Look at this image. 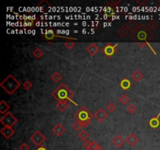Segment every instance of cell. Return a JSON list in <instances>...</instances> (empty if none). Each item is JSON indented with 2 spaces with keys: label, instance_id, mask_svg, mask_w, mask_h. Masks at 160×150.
<instances>
[{
  "label": "cell",
  "instance_id": "obj_1",
  "mask_svg": "<svg viewBox=\"0 0 160 150\" xmlns=\"http://www.w3.org/2000/svg\"><path fill=\"white\" fill-rule=\"evenodd\" d=\"M52 96L53 98H55L58 102H61V101H70L72 102L74 104L77 105V103L73 101V97L74 96V94L70 88L66 85L64 83H62L56 88L52 93Z\"/></svg>",
  "mask_w": 160,
  "mask_h": 150
},
{
  "label": "cell",
  "instance_id": "obj_2",
  "mask_svg": "<svg viewBox=\"0 0 160 150\" xmlns=\"http://www.w3.org/2000/svg\"><path fill=\"white\" fill-rule=\"evenodd\" d=\"M130 38L136 42H149L154 38V34L147 28V26L141 24L138 29L130 34Z\"/></svg>",
  "mask_w": 160,
  "mask_h": 150
},
{
  "label": "cell",
  "instance_id": "obj_3",
  "mask_svg": "<svg viewBox=\"0 0 160 150\" xmlns=\"http://www.w3.org/2000/svg\"><path fill=\"white\" fill-rule=\"evenodd\" d=\"M0 86L4 89L5 91H6L7 94L13 95L21 86V84L13 75L9 74L0 83Z\"/></svg>",
  "mask_w": 160,
  "mask_h": 150
},
{
  "label": "cell",
  "instance_id": "obj_4",
  "mask_svg": "<svg viewBox=\"0 0 160 150\" xmlns=\"http://www.w3.org/2000/svg\"><path fill=\"white\" fill-rule=\"evenodd\" d=\"M74 117L77 121L82 123L86 120H91V119L94 117V115L85 106H82L79 110H77V112H75Z\"/></svg>",
  "mask_w": 160,
  "mask_h": 150
},
{
  "label": "cell",
  "instance_id": "obj_5",
  "mask_svg": "<svg viewBox=\"0 0 160 150\" xmlns=\"http://www.w3.org/2000/svg\"><path fill=\"white\" fill-rule=\"evenodd\" d=\"M0 122L4 125V127H13V126L14 124L17 122V119L14 117L13 115L12 114L11 112H8L1 117Z\"/></svg>",
  "mask_w": 160,
  "mask_h": 150
},
{
  "label": "cell",
  "instance_id": "obj_6",
  "mask_svg": "<svg viewBox=\"0 0 160 150\" xmlns=\"http://www.w3.org/2000/svg\"><path fill=\"white\" fill-rule=\"evenodd\" d=\"M30 140L35 144L36 146L40 147L42 146V143L46 140V137L40 131H36L30 138Z\"/></svg>",
  "mask_w": 160,
  "mask_h": 150
},
{
  "label": "cell",
  "instance_id": "obj_7",
  "mask_svg": "<svg viewBox=\"0 0 160 150\" xmlns=\"http://www.w3.org/2000/svg\"><path fill=\"white\" fill-rule=\"evenodd\" d=\"M116 46H117V44L113 45L109 43V44L106 45L102 49V52H103L108 58H111L112 56H113L114 54L116 52V51H117Z\"/></svg>",
  "mask_w": 160,
  "mask_h": 150
},
{
  "label": "cell",
  "instance_id": "obj_8",
  "mask_svg": "<svg viewBox=\"0 0 160 150\" xmlns=\"http://www.w3.org/2000/svg\"><path fill=\"white\" fill-rule=\"evenodd\" d=\"M94 117H95V119L97 120L98 121L102 123L108 117V114H107V112L102 108H99L96 111L95 114H94Z\"/></svg>",
  "mask_w": 160,
  "mask_h": 150
},
{
  "label": "cell",
  "instance_id": "obj_9",
  "mask_svg": "<svg viewBox=\"0 0 160 150\" xmlns=\"http://www.w3.org/2000/svg\"><path fill=\"white\" fill-rule=\"evenodd\" d=\"M140 26H141V24H140L138 22H137L136 21H135V20H130V21H128L127 22L125 23L126 28H127L128 30H130V31H132V32H134L135 30L138 29V28H140Z\"/></svg>",
  "mask_w": 160,
  "mask_h": 150
},
{
  "label": "cell",
  "instance_id": "obj_10",
  "mask_svg": "<svg viewBox=\"0 0 160 150\" xmlns=\"http://www.w3.org/2000/svg\"><path fill=\"white\" fill-rule=\"evenodd\" d=\"M42 35L44 36L45 39L48 41L49 42H51L55 38L57 37V35L52 29H46V30H45L44 33H42Z\"/></svg>",
  "mask_w": 160,
  "mask_h": 150
},
{
  "label": "cell",
  "instance_id": "obj_11",
  "mask_svg": "<svg viewBox=\"0 0 160 150\" xmlns=\"http://www.w3.org/2000/svg\"><path fill=\"white\" fill-rule=\"evenodd\" d=\"M66 131V128L64 127L61 124L58 123V124H56L55 126L52 127V132H53L56 136H61L63 135V134L65 133Z\"/></svg>",
  "mask_w": 160,
  "mask_h": 150
},
{
  "label": "cell",
  "instance_id": "obj_12",
  "mask_svg": "<svg viewBox=\"0 0 160 150\" xmlns=\"http://www.w3.org/2000/svg\"><path fill=\"white\" fill-rule=\"evenodd\" d=\"M1 134L2 135L4 136L5 138L6 139H9L10 137H11L14 133H15V131L13 130V127H4L1 129Z\"/></svg>",
  "mask_w": 160,
  "mask_h": 150
},
{
  "label": "cell",
  "instance_id": "obj_13",
  "mask_svg": "<svg viewBox=\"0 0 160 150\" xmlns=\"http://www.w3.org/2000/svg\"><path fill=\"white\" fill-rule=\"evenodd\" d=\"M159 117H160V112L159 113L156 117H154L152 118L149 120V125L152 128L156 129L158 128L160 125V120H159Z\"/></svg>",
  "mask_w": 160,
  "mask_h": 150
},
{
  "label": "cell",
  "instance_id": "obj_14",
  "mask_svg": "<svg viewBox=\"0 0 160 150\" xmlns=\"http://www.w3.org/2000/svg\"><path fill=\"white\" fill-rule=\"evenodd\" d=\"M138 141H139V139L137 138V136L136 135V134H135L134 133L130 134L127 137V138H126V142H127L130 146H135V145L138 142Z\"/></svg>",
  "mask_w": 160,
  "mask_h": 150
},
{
  "label": "cell",
  "instance_id": "obj_15",
  "mask_svg": "<svg viewBox=\"0 0 160 150\" xmlns=\"http://www.w3.org/2000/svg\"><path fill=\"white\" fill-rule=\"evenodd\" d=\"M87 52H88V53L90 54L91 56H95L97 52L99 51V48L98 47L97 45L94 44V43H91L88 47H87V49H86Z\"/></svg>",
  "mask_w": 160,
  "mask_h": 150
},
{
  "label": "cell",
  "instance_id": "obj_16",
  "mask_svg": "<svg viewBox=\"0 0 160 150\" xmlns=\"http://www.w3.org/2000/svg\"><path fill=\"white\" fill-rule=\"evenodd\" d=\"M124 142H125V140H124V139L122 138V136L120 135H116V137L113 139V141H112L113 144L117 148L121 147V146L123 145Z\"/></svg>",
  "mask_w": 160,
  "mask_h": 150
},
{
  "label": "cell",
  "instance_id": "obj_17",
  "mask_svg": "<svg viewBox=\"0 0 160 150\" xmlns=\"http://www.w3.org/2000/svg\"><path fill=\"white\" fill-rule=\"evenodd\" d=\"M52 6L51 4L49 3L47 0H42V1H41V2L38 4V8L39 9L40 11H45V10H47V9H49V8H50Z\"/></svg>",
  "mask_w": 160,
  "mask_h": 150
},
{
  "label": "cell",
  "instance_id": "obj_18",
  "mask_svg": "<svg viewBox=\"0 0 160 150\" xmlns=\"http://www.w3.org/2000/svg\"><path fill=\"white\" fill-rule=\"evenodd\" d=\"M119 85L120 86V88L123 89V90H128L130 88L132 84H131V81L130 80L127 79V78H124L121 81L120 83H119Z\"/></svg>",
  "mask_w": 160,
  "mask_h": 150
},
{
  "label": "cell",
  "instance_id": "obj_19",
  "mask_svg": "<svg viewBox=\"0 0 160 150\" xmlns=\"http://www.w3.org/2000/svg\"><path fill=\"white\" fill-rule=\"evenodd\" d=\"M9 110V105L4 100H2L0 102V113L5 115L6 112H8V110Z\"/></svg>",
  "mask_w": 160,
  "mask_h": 150
},
{
  "label": "cell",
  "instance_id": "obj_20",
  "mask_svg": "<svg viewBox=\"0 0 160 150\" xmlns=\"http://www.w3.org/2000/svg\"><path fill=\"white\" fill-rule=\"evenodd\" d=\"M68 106H69V103H68L67 101H61V102H58L57 104H56V107L58 108L59 110L62 111V112L66 111Z\"/></svg>",
  "mask_w": 160,
  "mask_h": 150
},
{
  "label": "cell",
  "instance_id": "obj_21",
  "mask_svg": "<svg viewBox=\"0 0 160 150\" xmlns=\"http://www.w3.org/2000/svg\"><path fill=\"white\" fill-rule=\"evenodd\" d=\"M131 77L133 78L134 81H140L142 79V77H143V74H142V73L138 70H135L134 72L131 74Z\"/></svg>",
  "mask_w": 160,
  "mask_h": 150
},
{
  "label": "cell",
  "instance_id": "obj_22",
  "mask_svg": "<svg viewBox=\"0 0 160 150\" xmlns=\"http://www.w3.org/2000/svg\"><path fill=\"white\" fill-rule=\"evenodd\" d=\"M129 31L130 30H128L125 26H123V27H121L117 30V35L120 38H125L129 34Z\"/></svg>",
  "mask_w": 160,
  "mask_h": 150
},
{
  "label": "cell",
  "instance_id": "obj_23",
  "mask_svg": "<svg viewBox=\"0 0 160 150\" xmlns=\"http://www.w3.org/2000/svg\"><path fill=\"white\" fill-rule=\"evenodd\" d=\"M36 20H33V19H27L24 20L23 23V26L25 28H33L35 27V23H36Z\"/></svg>",
  "mask_w": 160,
  "mask_h": 150
},
{
  "label": "cell",
  "instance_id": "obj_24",
  "mask_svg": "<svg viewBox=\"0 0 160 150\" xmlns=\"http://www.w3.org/2000/svg\"><path fill=\"white\" fill-rule=\"evenodd\" d=\"M113 6L110 2L107 3V4L105 6V13L109 14V15H111L112 16V15L115 13L113 7Z\"/></svg>",
  "mask_w": 160,
  "mask_h": 150
},
{
  "label": "cell",
  "instance_id": "obj_25",
  "mask_svg": "<svg viewBox=\"0 0 160 150\" xmlns=\"http://www.w3.org/2000/svg\"><path fill=\"white\" fill-rule=\"evenodd\" d=\"M78 138H79L81 141L85 142V141L88 140V138H89V134H88L85 130H83V131H80L79 134H78Z\"/></svg>",
  "mask_w": 160,
  "mask_h": 150
},
{
  "label": "cell",
  "instance_id": "obj_26",
  "mask_svg": "<svg viewBox=\"0 0 160 150\" xmlns=\"http://www.w3.org/2000/svg\"><path fill=\"white\" fill-rule=\"evenodd\" d=\"M147 28H149V30H155L157 27H158V23L156 22V21H153V20H152V21H149L148 23H147Z\"/></svg>",
  "mask_w": 160,
  "mask_h": 150
},
{
  "label": "cell",
  "instance_id": "obj_27",
  "mask_svg": "<svg viewBox=\"0 0 160 150\" xmlns=\"http://www.w3.org/2000/svg\"><path fill=\"white\" fill-rule=\"evenodd\" d=\"M52 80L55 82H58L61 79H62V75L58 72V71H56L52 74V75L51 76Z\"/></svg>",
  "mask_w": 160,
  "mask_h": 150
},
{
  "label": "cell",
  "instance_id": "obj_28",
  "mask_svg": "<svg viewBox=\"0 0 160 150\" xmlns=\"http://www.w3.org/2000/svg\"><path fill=\"white\" fill-rule=\"evenodd\" d=\"M119 101H120V103L122 105H126V104L129 102V98H128V96H127V95L123 94V95H121V96H120Z\"/></svg>",
  "mask_w": 160,
  "mask_h": 150
},
{
  "label": "cell",
  "instance_id": "obj_29",
  "mask_svg": "<svg viewBox=\"0 0 160 150\" xmlns=\"http://www.w3.org/2000/svg\"><path fill=\"white\" fill-rule=\"evenodd\" d=\"M33 55H34V56H35L37 59H40L42 56H43V52H42V50L41 49L37 48V49H35L34 52H33Z\"/></svg>",
  "mask_w": 160,
  "mask_h": 150
},
{
  "label": "cell",
  "instance_id": "obj_30",
  "mask_svg": "<svg viewBox=\"0 0 160 150\" xmlns=\"http://www.w3.org/2000/svg\"><path fill=\"white\" fill-rule=\"evenodd\" d=\"M127 112H129V113L133 114V113H135V112H136L137 107H136L135 105H134V104H129L127 107Z\"/></svg>",
  "mask_w": 160,
  "mask_h": 150
},
{
  "label": "cell",
  "instance_id": "obj_31",
  "mask_svg": "<svg viewBox=\"0 0 160 150\" xmlns=\"http://www.w3.org/2000/svg\"><path fill=\"white\" fill-rule=\"evenodd\" d=\"M106 109H107V110L109 111V112H113L114 111L116 110V106L113 103H109V104L106 105Z\"/></svg>",
  "mask_w": 160,
  "mask_h": 150
},
{
  "label": "cell",
  "instance_id": "obj_32",
  "mask_svg": "<svg viewBox=\"0 0 160 150\" xmlns=\"http://www.w3.org/2000/svg\"><path fill=\"white\" fill-rule=\"evenodd\" d=\"M23 88L25 89V90H27V91H28V90H30L31 88L33 87V84L30 81H26L24 83H23Z\"/></svg>",
  "mask_w": 160,
  "mask_h": 150
},
{
  "label": "cell",
  "instance_id": "obj_33",
  "mask_svg": "<svg viewBox=\"0 0 160 150\" xmlns=\"http://www.w3.org/2000/svg\"><path fill=\"white\" fill-rule=\"evenodd\" d=\"M64 45H65L67 49H72L75 45V42H72V41H67V42H64Z\"/></svg>",
  "mask_w": 160,
  "mask_h": 150
},
{
  "label": "cell",
  "instance_id": "obj_34",
  "mask_svg": "<svg viewBox=\"0 0 160 150\" xmlns=\"http://www.w3.org/2000/svg\"><path fill=\"white\" fill-rule=\"evenodd\" d=\"M73 127H74V129H75L76 131H80L81 130V128L82 127V124H81V123L80 121H76L75 123H74L73 124Z\"/></svg>",
  "mask_w": 160,
  "mask_h": 150
},
{
  "label": "cell",
  "instance_id": "obj_35",
  "mask_svg": "<svg viewBox=\"0 0 160 150\" xmlns=\"http://www.w3.org/2000/svg\"><path fill=\"white\" fill-rule=\"evenodd\" d=\"M91 142L90 141H85V142H84L83 143V147L87 150H91Z\"/></svg>",
  "mask_w": 160,
  "mask_h": 150
},
{
  "label": "cell",
  "instance_id": "obj_36",
  "mask_svg": "<svg viewBox=\"0 0 160 150\" xmlns=\"http://www.w3.org/2000/svg\"><path fill=\"white\" fill-rule=\"evenodd\" d=\"M19 150H30V147H29V145L27 143H23L19 147Z\"/></svg>",
  "mask_w": 160,
  "mask_h": 150
},
{
  "label": "cell",
  "instance_id": "obj_37",
  "mask_svg": "<svg viewBox=\"0 0 160 150\" xmlns=\"http://www.w3.org/2000/svg\"><path fill=\"white\" fill-rule=\"evenodd\" d=\"M98 146H99V145H98V144L96 142L93 141V142H91V150H95L98 147Z\"/></svg>",
  "mask_w": 160,
  "mask_h": 150
},
{
  "label": "cell",
  "instance_id": "obj_38",
  "mask_svg": "<svg viewBox=\"0 0 160 150\" xmlns=\"http://www.w3.org/2000/svg\"><path fill=\"white\" fill-rule=\"evenodd\" d=\"M110 3H111L112 5H113V6H117V5L119 4V3H120V2H121V0H117V1H114V0H111V1H110Z\"/></svg>",
  "mask_w": 160,
  "mask_h": 150
},
{
  "label": "cell",
  "instance_id": "obj_39",
  "mask_svg": "<svg viewBox=\"0 0 160 150\" xmlns=\"http://www.w3.org/2000/svg\"><path fill=\"white\" fill-rule=\"evenodd\" d=\"M111 15H109V14H105V15H103V18L104 19H105V20H108V18H109V17H111Z\"/></svg>",
  "mask_w": 160,
  "mask_h": 150
},
{
  "label": "cell",
  "instance_id": "obj_40",
  "mask_svg": "<svg viewBox=\"0 0 160 150\" xmlns=\"http://www.w3.org/2000/svg\"><path fill=\"white\" fill-rule=\"evenodd\" d=\"M36 150H47V149L44 147V146H42H42H40V147L38 148Z\"/></svg>",
  "mask_w": 160,
  "mask_h": 150
},
{
  "label": "cell",
  "instance_id": "obj_41",
  "mask_svg": "<svg viewBox=\"0 0 160 150\" xmlns=\"http://www.w3.org/2000/svg\"><path fill=\"white\" fill-rule=\"evenodd\" d=\"M95 150H103V149H102V147H100V146H98V147L97 148V149H96Z\"/></svg>",
  "mask_w": 160,
  "mask_h": 150
}]
</instances>
